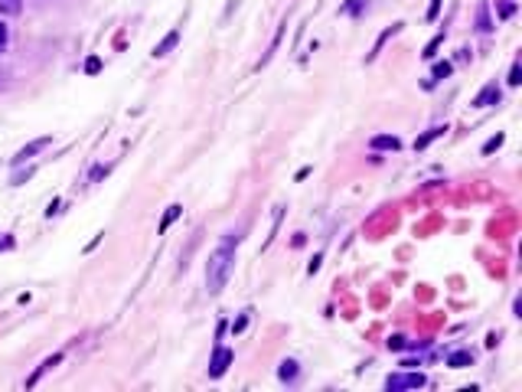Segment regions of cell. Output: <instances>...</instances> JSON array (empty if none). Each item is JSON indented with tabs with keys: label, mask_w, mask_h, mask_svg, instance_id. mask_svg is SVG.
Wrapping results in <instances>:
<instances>
[{
	"label": "cell",
	"mask_w": 522,
	"mask_h": 392,
	"mask_svg": "<svg viewBox=\"0 0 522 392\" xmlns=\"http://www.w3.org/2000/svg\"><path fill=\"white\" fill-rule=\"evenodd\" d=\"M235 249H239V239L235 235H222L215 249L209 252V262H206V291L209 295H219L228 284L232 271H235Z\"/></svg>",
	"instance_id": "cell-1"
},
{
	"label": "cell",
	"mask_w": 522,
	"mask_h": 392,
	"mask_svg": "<svg viewBox=\"0 0 522 392\" xmlns=\"http://www.w3.org/2000/svg\"><path fill=\"white\" fill-rule=\"evenodd\" d=\"M425 373H395V376L385 379L388 392H408V389H425Z\"/></svg>",
	"instance_id": "cell-2"
},
{
	"label": "cell",
	"mask_w": 522,
	"mask_h": 392,
	"mask_svg": "<svg viewBox=\"0 0 522 392\" xmlns=\"http://www.w3.org/2000/svg\"><path fill=\"white\" fill-rule=\"evenodd\" d=\"M232 360H235V353L228 350V347H215L213 360H209V379H222V376H226V369L232 366Z\"/></svg>",
	"instance_id": "cell-3"
},
{
	"label": "cell",
	"mask_w": 522,
	"mask_h": 392,
	"mask_svg": "<svg viewBox=\"0 0 522 392\" xmlns=\"http://www.w3.org/2000/svg\"><path fill=\"white\" fill-rule=\"evenodd\" d=\"M46 144H49V137H36L33 144H27V148L20 150V154H16V157H14V163H16V167H20V163H23V161H29L33 154H40V150L46 148Z\"/></svg>",
	"instance_id": "cell-4"
},
{
	"label": "cell",
	"mask_w": 522,
	"mask_h": 392,
	"mask_svg": "<svg viewBox=\"0 0 522 392\" xmlns=\"http://www.w3.org/2000/svg\"><path fill=\"white\" fill-rule=\"evenodd\" d=\"M176 43H180V30H170V33L163 36L161 46H154V59H161V56H167L170 49H176Z\"/></svg>",
	"instance_id": "cell-5"
},
{
	"label": "cell",
	"mask_w": 522,
	"mask_h": 392,
	"mask_svg": "<svg viewBox=\"0 0 522 392\" xmlns=\"http://www.w3.org/2000/svg\"><path fill=\"white\" fill-rule=\"evenodd\" d=\"M493 102H499V89H496V85H486V89L473 98V108H486V105H493Z\"/></svg>",
	"instance_id": "cell-6"
},
{
	"label": "cell",
	"mask_w": 522,
	"mask_h": 392,
	"mask_svg": "<svg viewBox=\"0 0 522 392\" xmlns=\"http://www.w3.org/2000/svg\"><path fill=\"white\" fill-rule=\"evenodd\" d=\"M372 148L375 150H399L402 148V141L395 135H379V137H372Z\"/></svg>",
	"instance_id": "cell-7"
},
{
	"label": "cell",
	"mask_w": 522,
	"mask_h": 392,
	"mask_svg": "<svg viewBox=\"0 0 522 392\" xmlns=\"http://www.w3.org/2000/svg\"><path fill=\"white\" fill-rule=\"evenodd\" d=\"M297 373H300V369H297L294 360H284V363L278 366V379H281V382H294Z\"/></svg>",
	"instance_id": "cell-8"
},
{
	"label": "cell",
	"mask_w": 522,
	"mask_h": 392,
	"mask_svg": "<svg viewBox=\"0 0 522 392\" xmlns=\"http://www.w3.org/2000/svg\"><path fill=\"white\" fill-rule=\"evenodd\" d=\"M473 363V353L470 350H454L451 356H447V366H454V369H460V366H470Z\"/></svg>",
	"instance_id": "cell-9"
},
{
	"label": "cell",
	"mask_w": 522,
	"mask_h": 392,
	"mask_svg": "<svg viewBox=\"0 0 522 392\" xmlns=\"http://www.w3.org/2000/svg\"><path fill=\"white\" fill-rule=\"evenodd\" d=\"M59 360H62V353H56L53 360H46V363H43L40 369H36V373H33V376L27 379V389H33V386H36V382H40V376H43V373H46V369H53V366L59 363Z\"/></svg>",
	"instance_id": "cell-10"
},
{
	"label": "cell",
	"mask_w": 522,
	"mask_h": 392,
	"mask_svg": "<svg viewBox=\"0 0 522 392\" xmlns=\"http://www.w3.org/2000/svg\"><path fill=\"white\" fill-rule=\"evenodd\" d=\"M444 131H447V128H431V131H425V135H421V137L415 141V150H425V148L431 144V141H438V137H441Z\"/></svg>",
	"instance_id": "cell-11"
},
{
	"label": "cell",
	"mask_w": 522,
	"mask_h": 392,
	"mask_svg": "<svg viewBox=\"0 0 522 392\" xmlns=\"http://www.w3.org/2000/svg\"><path fill=\"white\" fill-rule=\"evenodd\" d=\"M180 213H183V206H167V213H163V219H161V232H167L170 229V226H174L176 222V216H180Z\"/></svg>",
	"instance_id": "cell-12"
},
{
	"label": "cell",
	"mask_w": 522,
	"mask_h": 392,
	"mask_svg": "<svg viewBox=\"0 0 522 392\" xmlns=\"http://www.w3.org/2000/svg\"><path fill=\"white\" fill-rule=\"evenodd\" d=\"M399 30H402V23H395V27H392V30H385V33H382V36H379V40H375V49H372V53H369V62H372L375 56H379V49H382V46H385V40H392V36H395V33H399Z\"/></svg>",
	"instance_id": "cell-13"
},
{
	"label": "cell",
	"mask_w": 522,
	"mask_h": 392,
	"mask_svg": "<svg viewBox=\"0 0 522 392\" xmlns=\"http://www.w3.org/2000/svg\"><path fill=\"white\" fill-rule=\"evenodd\" d=\"M20 10H23V0H0V14L20 16Z\"/></svg>",
	"instance_id": "cell-14"
},
{
	"label": "cell",
	"mask_w": 522,
	"mask_h": 392,
	"mask_svg": "<svg viewBox=\"0 0 522 392\" xmlns=\"http://www.w3.org/2000/svg\"><path fill=\"white\" fill-rule=\"evenodd\" d=\"M281 216H284V206H278V209H274V222H271V235L265 239V249L274 242V235H278V226H281Z\"/></svg>",
	"instance_id": "cell-15"
},
{
	"label": "cell",
	"mask_w": 522,
	"mask_h": 392,
	"mask_svg": "<svg viewBox=\"0 0 522 392\" xmlns=\"http://www.w3.org/2000/svg\"><path fill=\"white\" fill-rule=\"evenodd\" d=\"M85 72H88V76H98V72H102V59L88 56V62H85Z\"/></svg>",
	"instance_id": "cell-16"
},
{
	"label": "cell",
	"mask_w": 522,
	"mask_h": 392,
	"mask_svg": "<svg viewBox=\"0 0 522 392\" xmlns=\"http://www.w3.org/2000/svg\"><path fill=\"white\" fill-rule=\"evenodd\" d=\"M499 144H503V135H496V137H490V141H486V144H483V154H493V150L499 148Z\"/></svg>",
	"instance_id": "cell-17"
},
{
	"label": "cell",
	"mask_w": 522,
	"mask_h": 392,
	"mask_svg": "<svg viewBox=\"0 0 522 392\" xmlns=\"http://www.w3.org/2000/svg\"><path fill=\"white\" fill-rule=\"evenodd\" d=\"M444 76H451V62H438L434 66V79H444Z\"/></svg>",
	"instance_id": "cell-18"
},
{
	"label": "cell",
	"mask_w": 522,
	"mask_h": 392,
	"mask_svg": "<svg viewBox=\"0 0 522 392\" xmlns=\"http://www.w3.org/2000/svg\"><path fill=\"white\" fill-rule=\"evenodd\" d=\"M441 40H444V33H438V36H434V40H431L428 46H425V56H434V49L441 46Z\"/></svg>",
	"instance_id": "cell-19"
},
{
	"label": "cell",
	"mask_w": 522,
	"mask_h": 392,
	"mask_svg": "<svg viewBox=\"0 0 522 392\" xmlns=\"http://www.w3.org/2000/svg\"><path fill=\"white\" fill-rule=\"evenodd\" d=\"M519 82H522V69L512 66V69H509V85H519Z\"/></svg>",
	"instance_id": "cell-20"
},
{
	"label": "cell",
	"mask_w": 522,
	"mask_h": 392,
	"mask_svg": "<svg viewBox=\"0 0 522 392\" xmlns=\"http://www.w3.org/2000/svg\"><path fill=\"white\" fill-rule=\"evenodd\" d=\"M359 3L362 0H346V3L340 7V14H353V10H359Z\"/></svg>",
	"instance_id": "cell-21"
},
{
	"label": "cell",
	"mask_w": 522,
	"mask_h": 392,
	"mask_svg": "<svg viewBox=\"0 0 522 392\" xmlns=\"http://www.w3.org/2000/svg\"><path fill=\"white\" fill-rule=\"evenodd\" d=\"M477 27H480V30H490V16H486V7H480V16H477Z\"/></svg>",
	"instance_id": "cell-22"
},
{
	"label": "cell",
	"mask_w": 522,
	"mask_h": 392,
	"mask_svg": "<svg viewBox=\"0 0 522 392\" xmlns=\"http://www.w3.org/2000/svg\"><path fill=\"white\" fill-rule=\"evenodd\" d=\"M438 14H441V0H431V7H428V20H438Z\"/></svg>",
	"instance_id": "cell-23"
},
{
	"label": "cell",
	"mask_w": 522,
	"mask_h": 392,
	"mask_svg": "<svg viewBox=\"0 0 522 392\" xmlns=\"http://www.w3.org/2000/svg\"><path fill=\"white\" fill-rule=\"evenodd\" d=\"M7 249H14V235H0V252H7Z\"/></svg>",
	"instance_id": "cell-24"
},
{
	"label": "cell",
	"mask_w": 522,
	"mask_h": 392,
	"mask_svg": "<svg viewBox=\"0 0 522 392\" xmlns=\"http://www.w3.org/2000/svg\"><path fill=\"white\" fill-rule=\"evenodd\" d=\"M7 40H10V36H7V27H3V23H0V53H3V49H7Z\"/></svg>",
	"instance_id": "cell-25"
},
{
	"label": "cell",
	"mask_w": 522,
	"mask_h": 392,
	"mask_svg": "<svg viewBox=\"0 0 522 392\" xmlns=\"http://www.w3.org/2000/svg\"><path fill=\"white\" fill-rule=\"evenodd\" d=\"M320 262H323V255H313V258H310V265H307V271H310V275H313V271L320 268Z\"/></svg>",
	"instance_id": "cell-26"
},
{
	"label": "cell",
	"mask_w": 522,
	"mask_h": 392,
	"mask_svg": "<svg viewBox=\"0 0 522 392\" xmlns=\"http://www.w3.org/2000/svg\"><path fill=\"white\" fill-rule=\"evenodd\" d=\"M245 321H248V317H245V314H241L239 321H235V327H232V330H235V334H241V330H245Z\"/></svg>",
	"instance_id": "cell-27"
}]
</instances>
